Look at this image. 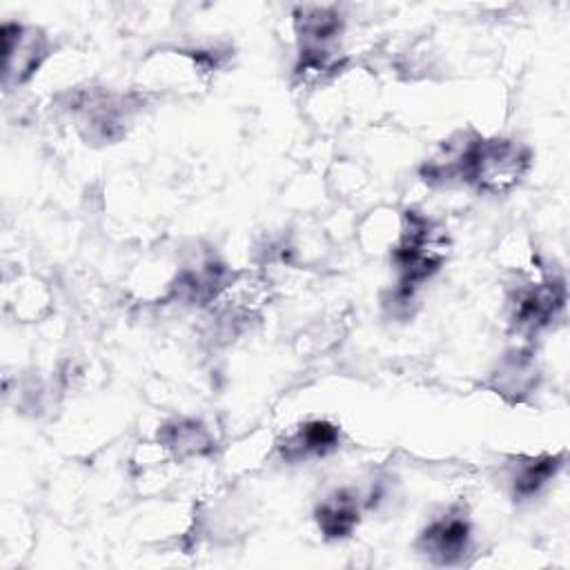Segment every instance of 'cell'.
<instances>
[{
	"label": "cell",
	"mask_w": 570,
	"mask_h": 570,
	"mask_svg": "<svg viewBox=\"0 0 570 570\" xmlns=\"http://www.w3.org/2000/svg\"><path fill=\"white\" fill-rule=\"evenodd\" d=\"M318 528L325 532V537L338 539L350 534V530L358 521V501L356 494L347 490H336L330 497L323 499V503L316 510Z\"/></svg>",
	"instance_id": "obj_4"
},
{
	"label": "cell",
	"mask_w": 570,
	"mask_h": 570,
	"mask_svg": "<svg viewBox=\"0 0 570 570\" xmlns=\"http://www.w3.org/2000/svg\"><path fill=\"white\" fill-rule=\"evenodd\" d=\"M423 550L441 563L456 561L470 541V528L463 517H443L423 532Z\"/></svg>",
	"instance_id": "obj_3"
},
{
	"label": "cell",
	"mask_w": 570,
	"mask_h": 570,
	"mask_svg": "<svg viewBox=\"0 0 570 570\" xmlns=\"http://www.w3.org/2000/svg\"><path fill=\"white\" fill-rule=\"evenodd\" d=\"M160 443L169 454H203L212 448V436L207 430L196 421H178L171 425H165Z\"/></svg>",
	"instance_id": "obj_6"
},
{
	"label": "cell",
	"mask_w": 570,
	"mask_h": 570,
	"mask_svg": "<svg viewBox=\"0 0 570 570\" xmlns=\"http://www.w3.org/2000/svg\"><path fill=\"white\" fill-rule=\"evenodd\" d=\"M338 441V430L327 421H309L301 425L281 448L287 459H305L312 454H325Z\"/></svg>",
	"instance_id": "obj_5"
},
{
	"label": "cell",
	"mask_w": 570,
	"mask_h": 570,
	"mask_svg": "<svg viewBox=\"0 0 570 570\" xmlns=\"http://www.w3.org/2000/svg\"><path fill=\"white\" fill-rule=\"evenodd\" d=\"M2 42H4V82L11 78L16 82L27 80L47 56V47L40 33L29 31L20 24H4L2 27Z\"/></svg>",
	"instance_id": "obj_2"
},
{
	"label": "cell",
	"mask_w": 570,
	"mask_h": 570,
	"mask_svg": "<svg viewBox=\"0 0 570 570\" xmlns=\"http://www.w3.org/2000/svg\"><path fill=\"white\" fill-rule=\"evenodd\" d=\"M530 165V154L514 140L474 138L465 151L463 178L481 191L503 194L512 189Z\"/></svg>",
	"instance_id": "obj_1"
},
{
	"label": "cell",
	"mask_w": 570,
	"mask_h": 570,
	"mask_svg": "<svg viewBox=\"0 0 570 570\" xmlns=\"http://www.w3.org/2000/svg\"><path fill=\"white\" fill-rule=\"evenodd\" d=\"M554 468H557V463L552 459L530 461V463L521 465V470L514 476V492L521 497L534 494L554 474Z\"/></svg>",
	"instance_id": "obj_7"
}]
</instances>
